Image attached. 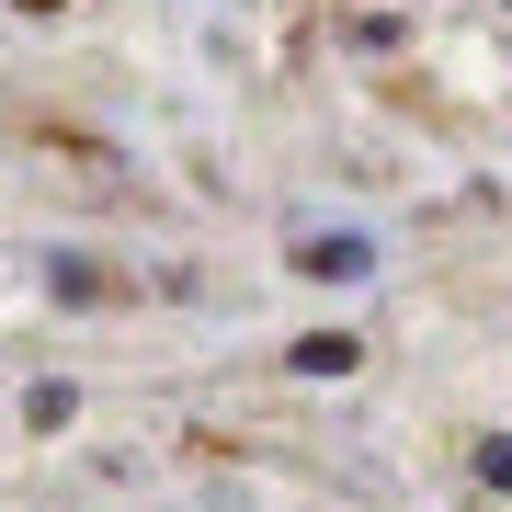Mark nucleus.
<instances>
[{"instance_id": "f257e3e1", "label": "nucleus", "mask_w": 512, "mask_h": 512, "mask_svg": "<svg viewBox=\"0 0 512 512\" xmlns=\"http://www.w3.org/2000/svg\"><path fill=\"white\" fill-rule=\"evenodd\" d=\"M365 228H330V239H308V251H296V274H308V285H365Z\"/></svg>"}, {"instance_id": "f03ea898", "label": "nucleus", "mask_w": 512, "mask_h": 512, "mask_svg": "<svg viewBox=\"0 0 512 512\" xmlns=\"http://www.w3.org/2000/svg\"><path fill=\"white\" fill-rule=\"evenodd\" d=\"M285 365H296V376H353V365H365V353H353V342H342V330H319V342H296V353H285Z\"/></svg>"}, {"instance_id": "7ed1b4c3", "label": "nucleus", "mask_w": 512, "mask_h": 512, "mask_svg": "<svg viewBox=\"0 0 512 512\" xmlns=\"http://www.w3.org/2000/svg\"><path fill=\"white\" fill-rule=\"evenodd\" d=\"M478 478H490V490H512V433H490V444H478Z\"/></svg>"}, {"instance_id": "20e7f679", "label": "nucleus", "mask_w": 512, "mask_h": 512, "mask_svg": "<svg viewBox=\"0 0 512 512\" xmlns=\"http://www.w3.org/2000/svg\"><path fill=\"white\" fill-rule=\"evenodd\" d=\"M23 12H57V0H23Z\"/></svg>"}]
</instances>
